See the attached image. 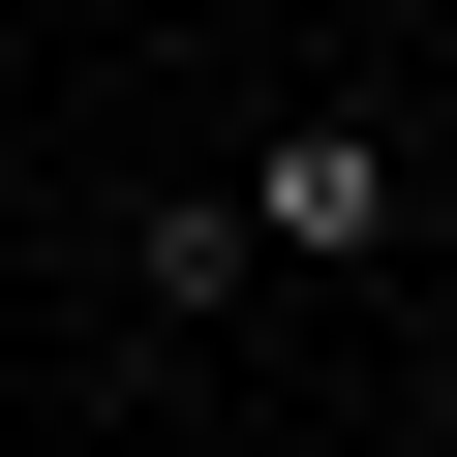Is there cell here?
Listing matches in <instances>:
<instances>
[{
    "label": "cell",
    "mask_w": 457,
    "mask_h": 457,
    "mask_svg": "<svg viewBox=\"0 0 457 457\" xmlns=\"http://www.w3.org/2000/svg\"><path fill=\"white\" fill-rule=\"evenodd\" d=\"M213 213H245V245H305V275H366V245H396V153H366V122H275Z\"/></svg>",
    "instance_id": "6da1fadb"
},
{
    "label": "cell",
    "mask_w": 457,
    "mask_h": 457,
    "mask_svg": "<svg viewBox=\"0 0 457 457\" xmlns=\"http://www.w3.org/2000/svg\"><path fill=\"white\" fill-rule=\"evenodd\" d=\"M427 31H457V0H427Z\"/></svg>",
    "instance_id": "7a4b0ae2"
}]
</instances>
